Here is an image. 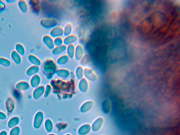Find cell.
Here are the masks:
<instances>
[{"instance_id":"obj_7","label":"cell","mask_w":180,"mask_h":135,"mask_svg":"<svg viewBox=\"0 0 180 135\" xmlns=\"http://www.w3.org/2000/svg\"><path fill=\"white\" fill-rule=\"evenodd\" d=\"M39 70V68L38 66L33 65L28 68L26 71V74L28 76H33L36 75Z\"/></svg>"},{"instance_id":"obj_3","label":"cell","mask_w":180,"mask_h":135,"mask_svg":"<svg viewBox=\"0 0 180 135\" xmlns=\"http://www.w3.org/2000/svg\"><path fill=\"white\" fill-rule=\"evenodd\" d=\"M46 21L48 23H47L43 19L41 21V24L44 27L50 28L55 26L56 25L57 22L55 20L53 19H45Z\"/></svg>"},{"instance_id":"obj_21","label":"cell","mask_w":180,"mask_h":135,"mask_svg":"<svg viewBox=\"0 0 180 135\" xmlns=\"http://www.w3.org/2000/svg\"><path fill=\"white\" fill-rule=\"evenodd\" d=\"M11 64V61L8 59L4 57H0V65L5 67H9Z\"/></svg>"},{"instance_id":"obj_18","label":"cell","mask_w":180,"mask_h":135,"mask_svg":"<svg viewBox=\"0 0 180 135\" xmlns=\"http://www.w3.org/2000/svg\"><path fill=\"white\" fill-rule=\"evenodd\" d=\"M66 46L65 45H62L60 46L57 47L53 49V54L57 55L64 51L66 49Z\"/></svg>"},{"instance_id":"obj_11","label":"cell","mask_w":180,"mask_h":135,"mask_svg":"<svg viewBox=\"0 0 180 135\" xmlns=\"http://www.w3.org/2000/svg\"><path fill=\"white\" fill-rule=\"evenodd\" d=\"M28 60L32 64L36 66L40 65L41 62L39 59L33 55L30 54L28 56Z\"/></svg>"},{"instance_id":"obj_6","label":"cell","mask_w":180,"mask_h":135,"mask_svg":"<svg viewBox=\"0 0 180 135\" xmlns=\"http://www.w3.org/2000/svg\"><path fill=\"white\" fill-rule=\"evenodd\" d=\"M11 57L12 59L16 64L19 65L21 63L22 60L21 56L16 50H13L12 51Z\"/></svg>"},{"instance_id":"obj_5","label":"cell","mask_w":180,"mask_h":135,"mask_svg":"<svg viewBox=\"0 0 180 135\" xmlns=\"http://www.w3.org/2000/svg\"><path fill=\"white\" fill-rule=\"evenodd\" d=\"M20 122V118L18 117H13L9 120L8 123V126L9 128H14L18 125Z\"/></svg>"},{"instance_id":"obj_19","label":"cell","mask_w":180,"mask_h":135,"mask_svg":"<svg viewBox=\"0 0 180 135\" xmlns=\"http://www.w3.org/2000/svg\"><path fill=\"white\" fill-rule=\"evenodd\" d=\"M16 51L20 55L23 56L25 53V49L22 44L18 43L15 45Z\"/></svg>"},{"instance_id":"obj_33","label":"cell","mask_w":180,"mask_h":135,"mask_svg":"<svg viewBox=\"0 0 180 135\" xmlns=\"http://www.w3.org/2000/svg\"><path fill=\"white\" fill-rule=\"evenodd\" d=\"M65 135H71L70 134H66Z\"/></svg>"},{"instance_id":"obj_15","label":"cell","mask_w":180,"mask_h":135,"mask_svg":"<svg viewBox=\"0 0 180 135\" xmlns=\"http://www.w3.org/2000/svg\"><path fill=\"white\" fill-rule=\"evenodd\" d=\"M44 88L42 87H38L34 90L33 93V96L35 99H38L43 94Z\"/></svg>"},{"instance_id":"obj_25","label":"cell","mask_w":180,"mask_h":135,"mask_svg":"<svg viewBox=\"0 0 180 135\" xmlns=\"http://www.w3.org/2000/svg\"><path fill=\"white\" fill-rule=\"evenodd\" d=\"M63 42L62 40L60 37L56 38L54 41V45L56 46L57 47L60 46L62 45Z\"/></svg>"},{"instance_id":"obj_31","label":"cell","mask_w":180,"mask_h":135,"mask_svg":"<svg viewBox=\"0 0 180 135\" xmlns=\"http://www.w3.org/2000/svg\"><path fill=\"white\" fill-rule=\"evenodd\" d=\"M14 1H13V0H12V1H11V0H7V1H6L7 3H12L14 2Z\"/></svg>"},{"instance_id":"obj_10","label":"cell","mask_w":180,"mask_h":135,"mask_svg":"<svg viewBox=\"0 0 180 135\" xmlns=\"http://www.w3.org/2000/svg\"><path fill=\"white\" fill-rule=\"evenodd\" d=\"M83 55V50L82 47L81 45H79L77 46L75 50L74 56L76 60H80Z\"/></svg>"},{"instance_id":"obj_29","label":"cell","mask_w":180,"mask_h":135,"mask_svg":"<svg viewBox=\"0 0 180 135\" xmlns=\"http://www.w3.org/2000/svg\"><path fill=\"white\" fill-rule=\"evenodd\" d=\"M7 118L6 115L4 112L0 111V119L4 120L5 119Z\"/></svg>"},{"instance_id":"obj_28","label":"cell","mask_w":180,"mask_h":135,"mask_svg":"<svg viewBox=\"0 0 180 135\" xmlns=\"http://www.w3.org/2000/svg\"><path fill=\"white\" fill-rule=\"evenodd\" d=\"M6 9V4L3 1L0 0V14L3 12Z\"/></svg>"},{"instance_id":"obj_17","label":"cell","mask_w":180,"mask_h":135,"mask_svg":"<svg viewBox=\"0 0 180 135\" xmlns=\"http://www.w3.org/2000/svg\"><path fill=\"white\" fill-rule=\"evenodd\" d=\"M77 40V38L75 36L70 35L68 36L67 37V38H65L63 41L66 45H68V44L70 45L76 41Z\"/></svg>"},{"instance_id":"obj_8","label":"cell","mask_w":180,"mask_h":135,"mask_svg":"<svg viewBox=\"0 0 180 135\" xmlns=\"http://www.w3.org/2000/svg\"><path fill=\"white\" fill-rule=\"evenodd\" d=\"M40 82V78L38 75L33 76L30 80V84L34 88H37Z\"/></svg>"},{"instance_id":"obj_16","label":"cell","mask_w":180,"mask_h":135,"mask_svg":"<svg viewBox=\"0 0 180 135\" xmlns=\"http://www.w3.org/2000/svg\"><path fill=\"white\" fill-rule=\"evenodd\" d=\"M91 129V127L89 126H83L79 129L78 132L79 135H85L89 133Z\"/></svg>"},{"instance_id":"obj_4","label":"cell","mask_w":180,"mask_h":135,"mask_svg":"<svg viewBox=\"0 0 180 135\" xmlns=\"http://www.w3.org/2000/svg\"><path fill=\"white\" fill-rule=\"evenodd\" d=\"M43 43H45L46 45L50 49H53L54 48V41L51 37L49 36L46 35L43 37Z\"/></svg>"},{"instance_id":"obj_13","label":"cell","mask_w":180,"mask_h":135,"mask_svg":"<svg viewBox=\"0 0 180 135\" xmlns=\"http://www.w3.org/2000/svg\"><path fill=\"white\" fill-rule=\"evenodd\" d=\"M20 9L23 13L27 12L28 10V7L26 1L24 0H20L18 3Z\"/></svg>"},{"instance_id":"obj_9","label":"cell","mask_w":180,"mask_h":135,"mask_svg":"<svg viewBox=\"0 0 180 135\" xmlns=\"http://www.w3.org/2000/svg\"><path fill=\"white\" fill-rule=\"evenodd\" d=\"M6 107L7 111L9 113H12L14 111V101L11 97H9L6 103Z\"/></svg>"},{"instance_id":"obj_12","label":"cell","mask_w":180,"mask_h":135,"mask_svg":"<svg viewBox=\"0 0 180 135\" xmlns=\"http://www.w3.org/2000/svg\"><path fill=\"white\" fill-rule=\"evenodd\" d=\"M104 121V119L103 118H99L93 124L92 127V130L94 131H97V130H98L102 126Z\"/></svg>"},{"instance_id":"obj_30","label":"cell","mask_w":180,"mask_h":135,"mask_svg":"<svg viewBox=\"0 0 180 135\" xmlns=\"http://www.w3.org/2000/svg\"><path fill=\"white\" fill-rule=\"evenodd\" d=\"M0 135H8V134H7L6 131L3 130V131H1L0 133Z\"/></svg>"},{"instance_id":"obj_24","label":"cell","mask_w":180,"mask_h":135,"mask_svg":"<svg viewBox=\"0 0 180 135\" xmlns=\"http://www.w3.org/2000/svg\"><path fill=\"white\" fill-rule=\"evenodd\" d=\"M65 29L63 30V32L65 35L66 36L69 35L71 32L72 26L70 24H68L66 25Z\"/></svg>"},{"instance_id":"obj_32","label":"cell","mask_w":180,"mask_h":135,"mask_svg":"<svg viewBox=\"0 0 180 135\" xmlns=\"http://www.w3.org/2000/svg\"><path fill=\"white\" fill-rule=\"evenodd\" d=\"M48 135H56L53 134H48Z\"/></svg>"},{"instance_id":"obj_1","label":"cell","mask_w":180,"mask_h":135,"mask_svg":"<svg viewBox=\"0 0 180 135\" xmlns=\"http://www.w3.org/2000/svg\"><path fill=\"white\" fill-rule=\"evenodd\" d=\"M43 120V115L42 112H39L35 115L34 121V126L36 128L40 127Z\"/></svg>"},{"instance_id":"obj_2","label":"cell","mask_w":180,"mask_h":135,"mask_svg":"<svg viewBox=\"0 0 180 135\" xmlns=\"http://www.w3.org/2000/svg\"><path fill=\"white\" fill-rule=\"evenodd\" d=\"M15 87L18 90L21 91H25L30 88V86L29 83L26 81H20L17 83Z\"/></svg>"},{"instance_id":"obj_23","label":"cell","mask_w":180,"mask_h":135,"mask_svg":"<svg viewBox=\"0 0 180 135\" xmlns=\"http://www.w3.org/2000/svg\"><path fill=\"white\" fill-rule=\"evenodd\" d=\"M20 132V128L18 126L12 128L10 132V135H19Z\"/></svg>"},{"instance_id":"obj_14","label":"cell","mask_w":180,"mask_h":135,"mask_svg":"<svg viewBox=\"0 0 180 135\" xmlns=\"http://www.w3.org/2000/svg\"><path fill=\"white\" fill-rule=\"evenodd\" d=\"M57 32H56L54 28L51 30V32H50L51 36L58 38V37L61 36L64 33L63 29L61 27H57Z\"/></svg>"},{"instance_id":"obj_27","label":"cell","mask_w":180,"mask_h":135,"mask_svg":"<svg viewBox=\"0 0 180 135\" xmlns=\"http://www.w3.org/2000/svg\"><path fill=\"white\" fill-rule=\"evenodd\" d=\"M53 124L51 122H47L45 124L46 130L48 132H51L53 129Z\"/></svg>"},{"instance_id":"obj_22","label":"cell","mask_w":180,"mask_h":135,"mask_svg":"<svg viewBox=\"0 0 180 135\" xmlns=\"http://www.w3.org/2000/svg\"><path fill=\"white\" fill-rule=\"evenodd\" d=\"M58 60H57V63H60V64H64L66 63L69 60L68 56L65 55L61 56V57L59 58Z\"/></svg>"},{"instance_id":"obj_26","label":"cell","mask_w":180,"mask_h":135,"mask_svg":"<svg viewBox=\"0 0 180 135\" xmlns=\"http://www.w3.org/2000/svg\"><path fill=\"white\" fill-rule=\"evenodd\" d=\"M104 111L106 113H108L110 110V102L106 101L104 102Z\"/></svg>"},{"instance_id":"obj_20","label":"cell","mask_w":180,"mask_h":135,"mask_svg":"<svg viewBox=\"0 0 180 135\" xmlns=\"http://www.w3.org/2000/svg\"><path fill=\"white\" fill-rule=\"evenodd\" d=\"M67 51L68 57L73 58L74 56L75 48L73 44H70L68 46Z\"/></svg>"}]
</instances>
